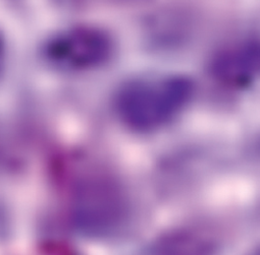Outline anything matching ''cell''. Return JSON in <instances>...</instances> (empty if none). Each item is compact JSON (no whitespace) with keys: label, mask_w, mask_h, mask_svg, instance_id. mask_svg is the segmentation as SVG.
Here are the masks:
<instances>
[{"label":"cell","mask_w":260,"mask_h":255,"mask_svg":"<svg viewBox=\"0 0 260 255\" xmlns=\"http://www.w3.org/2000/svg\"><path fill=\"white\" fill-rule=\"evenodd\" d=\"M194 84L183 75H159L124 83L114 100L119 119L129 129L153 132L174 121L193 98Z\"/></svg>","instance_id":"6da1fadb"},{"label":"cell","mask_w":260,"mask_h":255,"mask_svg":"<svg viewBox=\"0 0 260 255\" xmlns=\"http://www.w3.org/2000/svg\"><path fill=\"white\" fill-rule=\"evenodd\" d=\"M71 211L75 225L91 236L115 234L127 218L125 194L115 180L105 175H91L74 188Z\"/></svg>","instance_id":"7a4b0ae2"},{"label":"cell","mask_w":260,"mask_h":255,"mask_svg":"<svg viewBox=\"0 0 260 255\" xmlns=\"http://www.w3.org/2000/svg\"><path fill=\"white\" fill-rule=\"evenodd\" d=\"M112 52L108 35L92 27H78L54 36L45 47L47 59L66 70L82 71L105 63Z\"/></svg>","instance_id":"3957f363"},{"label":"cell","mask_w":260,"mask_h":255,"mask_svg":"<svg viewBox=\"0 0 260 255\" xmlns=\"http://www.w3.org/2000/svg\"><path fill=\"white\" fill-rule=\"evenodd\" d=\"M196 217L165 235L149 255H222L225 230L222 222Z\"/></svg>","instance_id":"277c9868"},{"label":"cell","mask_w":260,"mask_h":255,"mask_svg":"<svg viewBox=\"0 0 260 255\" xmlns=\"http://www.w3.org/2000/svg\"><path fill=\"white\" fill-rule=\"evenodd\" d=\"M211 76L221 86L243 90L260 80V37H247L222 46L211 58Z\"/></svg>","instance_id":"5b68a950"},{"label":"cell","mask_w":260,"mask_h":255,"mask_svg":"<svg viewBox=\"0 0 260 255\" xmlns=\"http://www.w3.org/2000/svg\"><path fill=\"white\" fill-rule=\"evenodd\" d=\"M7 227H8L7 217H6V214H5L4 209H3V207L0 206V236L6 233Z\"/></svg>","instance_id":"8992f818"},{"label":"cell","mask_w":260,"mask_h":255,"mask_svg":"<svg viewBox=\"0 0 260 255\" xmlns=\"http://www.w3.org/2000/svg\"><path fill=\"white\" fill-rule=\"evenodd\" d=\"M243 255H260V243L255 245V246H253V247H251Z\"/></svg>","instance_id":"52a82bcc"},{"label":"cell","mask_w":260,"mask_h":255,"mask_svg":"<svg viewBox=\"0 0 260 255\" xmlns=\"http://www.w3.org/2000/svg\"><path fill=\"white\" fill-rule=\"evenodd\" d=\"M3 52H4V45H3L2 37H0V61H2V58H3Z\"/></svg>","instance_id":"ba28073f"}]
</instances>
